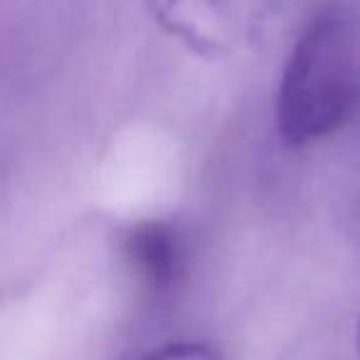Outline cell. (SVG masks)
<instances>
[{
  "mask_svg": "<svg viewBox=\"0 0 360 360\" xmlns=\"http://www.w3.org/2000/svg\"><path fill=\"white\" fill-rule=\"evenodd\" d=\"M126 360H225L220 350L207 343H165Z\"/></svg>",
  "mask_w": 360,
  "mask_h": 360,
  "instance_id": "cell-3",
  "label": "cell"
},
{
  "mask_svg": "<svg viewBox=\"0 0 360 360\" xmlns=\"http://www.w3.org/2000/svg\"><path fill=\"white\" fill-rule=\"evenodd\" d=\"M360 99V32L343 8L316 15L296 40L276 91V129L289 146L338 131Z\"/></svg>",
  "mask_w": 360,
  "mask_h": 360,
  "instance_id": "cell-1",
  "label": "cell"
},
{
  "mask_svg": "<svg viewBox=\"0 0 360 360\" xmlns=\"http://www.w3.org/2000/svg\"><path fill=\"white\" fill-rule=\"evenodd\" d=\"M126 262L150 294H168L186 274V245L173 225L146 220L124 237Z\"/></svg>",
  "mask_w": 360,
  "mask_h": 360,
  "instance_id": "cell-2",
  "label": "cell"
},
{
  "mask_svg": "<svg viewBox=\"0 0 360 360\" xmlns=\"http://www.w3.org/2000/svg\"><path fill=\"white\" fill-rule=\"evenodd\" d=\"M358 358H360V328H358Z\"/></svg>",
  "mask_w": 360,
  "mask_h": 360,
  "instance_id": "cell-4",
  "label": "cell"
}]
</instances>
